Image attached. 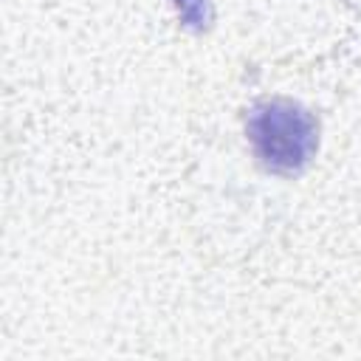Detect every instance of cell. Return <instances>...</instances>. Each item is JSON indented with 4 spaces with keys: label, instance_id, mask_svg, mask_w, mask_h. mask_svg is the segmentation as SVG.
<instances>
[{
    "label": "cell",
    "instance_id": "obj_2",
    "mask_svg": "<svg viewBox=\"0 0 361 361\" xmlns=\"http://www.w3.org/2000/svg\"><path fill=\"white\" fill-rule=\"evenodd\" d=\"M175 14L183 28L189 31H206L214 23V3L212 0H172Z\"/></svg>",
    "mask_w": 361,
    "mask_h": 361
},
{
    "label": "cell",
    "instance_id": "obj_1",
    "mask_svg": "<svg viewBox=\"0 0 361 361\" xmlns=\"http://www.w3.org/2000/svg\"><path fill=\"white\" fill-rule=\"evenodd\" d=\"M245 133L257 161L276 175L302 172L319 149V121L293 99L257 102L245 116Z\"/></svg>",
    "mask_w": 361,
    "mask_h": 361
}]
</instances>
